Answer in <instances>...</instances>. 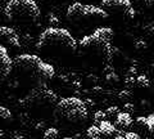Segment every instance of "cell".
<instances>
[{
	"label": "cell",
	"instance_id": "cell-1",
	"mask_svg": "<svg viewBox=\"0 0 154 139\" xmlns=\"http://www.w3.org/2000/svg\"><path fill=\"white\" fill-rule=\"evenodd\" d=\"M13 68L21 74L22 77L37 85L44 84L54 77L55 70L51 65L46 63L36 54H21L13 59Z\"/></svg>",
	"mask_w": 154,
	"mask_h": 139
},
{
	"label": "cell",
	"instance_id": "cell-2",
	"mask_svg": "<svg viewBox=\"0 0 154 139\" xmlns=\"http://www.w3.org/2000/svg\"><path fill=\"white\" fill-rule=\"evenodd\" d=\"M37 49L44 52L73 53L77 49V41L72 33L66 28L49 27L42 31L38 37Z\"/></svg>",
	"mask_w": 154,
	"mask_h": 139
},
{
	"label": "cell",
	"instance_id": "cell-3",
	"mask_svg": "<svg viewBox=\"0 0 154 139\" xmlns=\"http://www.w3.org/2000/svg\"><path fill=\"white\" fill-rule=\"evenodd\" d=\"M4 14L11 22L19 26H30L40 20L41 12L35 0H9Z\"/></svg>",
	"mask_w": 154,
	"mask_h": 139
},
{
	"label": "cell",
	"instance_id": "cell-4",
	"mask_svg": "<svg viewBox=\"0 0 154 139\" xmlns=\"http://www.w3.org/2000/svg\"><path fill=\"white\" fill-rule=\"evenodd\" d=\"M112 37L113 30L109 27H100L90 33V35L84 36L80 40V48L88 53H93L100 58L109 59L112 57Z\"/></svg>",
	"mask_w": 154,
	"mask_h": 139
},
{
	"label": "cell",
	"instance_id": "cell-5",
	"mask_svg": "<svg viewBox=\"0 0 154 139\" xmlns=\"http://www.w3.org/2000/svg\"><path fill=\"white\" fill-rule=\"evenodd\" d=\"M54 115L57 118L67 122H82L88 118L86 103L76 97H67L59 99L54 107Z\"/></svg>",
	"mask_w": 154,
	"mask_h": 139
},
{
	"label": "cell",
	"instance_id": "cell-6",
	"mask_svg": "<svg viewBox=\"0 0 154 139\" xmlns=\"http://www.w3.org/2000/svg\"><path fill=\"white\" fill-rule=\"evenodd\" d=\"M59 102L58 95L50 90L45 84L37 85L23 99L19 100L22 107L31 108V109H45L50 107H55Z\"/></svg>",
	"mask_w": 154,
	"mask_h": 139
},
{
	"label": "cell",
	"instance_id": "cell-7",
	"mask_svg": "<svg viewBox=\"0 0 154 139\" xmlns=\"http://www.w3.org/2000/svg\"><path fill=\"white\" fill-rule=\"evenodd\" d=\"M67 18L71 22H82V21H99L107 20L108 13L103 8L89 5V4L75 3L67 9Z\"/></svg>",
	"mask_w": 154,
	"mask_h": 139
},
{
	"label": "cell",
	"instance_id": "cell-8",
	"mask_svg": "<svg viewBox=\"0 0 154 139\" xmlns=\"http://www.w3.org/2000/svg\"><path fill=\"white\" fill-rule=\"evenodd\" d=\"M13 71V59L8 54L7 48L0 44V85L5 81Z\"/></svg>",
	"mask_w": 154,
	"mask_h": 139
},
{
	"label": "cell",
	"instance_id": "cell-9",
	"mask_svg": "<svg viewBox=\"0 0 154 139\" xmlns=\"http://www.w3.org/2000/svg\"><path fill=\"white\" fill-rule=\"evenodd\" d=\"M102 8L105 12H116V13L126 14L132 7L130 0H103Z\"/></svg>",
	"mask_w": 154,
	"mask_h": 139
},
{
	"label": "cell",
	"instance_id": "cell-10",
	"mask_svg": "<svg viewBox=\"0 0 154 139\" xmlns=\"http://www.w3.org/2000/svg\"><path fill=\"white\" fill-rule=\"evenodd\" d=\"M0 40L7 41L8 44L17 46V48H19L22 45L21 39H19L16 30H13L11 27H7V26H0Z\"/></svg>",
	"mask_w": 154,
	"mask_h": 139
},
{
	"label": "cell",
	"instance_id": "cell-11",
	"mask_svg": "<svg viewBox=\"0 0 154 139\" xmlns=\"http://www.w3.org/2000/svg\"><path fill=\"white\" fill-rule=\"evenodd\" d=\"M132 124V117L127 112H119L116 116V126L119 128H128Z\"/></svg>",
	"mask_w": 154,
	"mask_h": 139
},
{
	"label": "cell",
	"instance_id": "cell-12",
	"mask_svg": "<svg viewBox=\"0 0 154 139\" xmlns=\"http://www.w3.org/2000/svg\"><path fill=\"white\" fill-rule=\"evenodd\" d=\"M136 121L141 124L143 126H146L149 131L154 133V115H149V116H139Z\"/></svg>",
	"mask_w": 154,
	"mask_h": 139
},
{
	"label": "cell",
	"instance_id": "cell-13",
	"mask_svg": "<svg viewBox=\"0 0 154 139\" xmlns=\"http://www.w3.org/2000/svg\"><path fill=\"white\" fill-rule=\"evenodd\" d=\"M99 129H100V133L104 134V135H113L114 133H117V129H116L113 124L109 121H105V120L99 124Z\"/></svg>",
	"mask_w": 154,
	"mask_h": 139
},
{
	"label": "cell",
	"instance_id": "cell-14",
	"mask_svg": "<svg viewBox=\"0 0 154 139\" xmlns=\"http://www.w3.org/2000/svg\"><path fill=\"white\" fill-rule=\"evenodd\" d=\"M86 134H88V137L91 139V138H99L102 133H100L99 126L93 125V126H89V129H88V131H86Z\"/></svg>",
	"mask_w": 154,
	"mask_h": 139
},
{
	"label": "cell",
	"instance_id": "cell-15",
	"mask_svg": "<svg viewBox=\"0 0 154 139\" xmlns=\"http://www.w3.org/2000/svg\"><path fill=\"white\" fill-rule=\"evenodd\" d=\"M136 84L140 86V88H149V86H150V81L146 77V75H139L136 79Z\"/></svg>",
	"mask_w": 154,
	"mask_h": 139
},
{
	"label": "cell",
	"instance_id": "cell-16",
	"mask_svg": "<svg viewBox=\"0 0 154 139\" xmlns=\"http://www.w3.org/2000/svg\"><path fill=\"white\" fill-rule=\"evenodd\" d=\"M58 135H59V131L55 128H49L44 133V139H57Z\"/></svg>",
	"mask_w": 154,
	"mask_h": 139
},
{
	"label": "cell",
	"instance_id": "cell-17",
	"mask_svg": "<svg viewBox=\"0 0 154 139\" xmlns=\"http://www.w3.org/2000/svg\"><path fill=\"white\" fill-rule=\"evenodd\" d=\"M11 117H12L11 111H9L7 107H4L0 104V120H9Z\"/></svg>",
	"mask_w": 154,
	"mask_h": 139
},
{
	"label": "cell",
	"instance_id": "cell-18",
	"mask_svg": "<svg viewBox=\"0 0 154 139\" xmlns=\"http://www.w3.org/2000/svg\"><path fill=\"white\" fill-rule=\"evenodd\" d=\"M119 113V108L117 106H110L107 108V111H105V116L107 117H113V116H117Z\"/></svg>",
	"mask_w": 154,
	"mask_h": 139
},
{
	"label": "cell",
	"instance_id": "cell-19",
	"mask_svg": "<svg viewBox=\"0 0 154 139\" xmlns=\"http://www.w3.org/2000/svg\"><path fill=\"white\" fill-rule=\"evenodd\" d=\"M118 98L121 100H125V102H127L132 98V93L130 92V90H122V92H119L118 94Z\"/></svg>",
	"mask_w": 154,
	"mask_h": 139
},
{
	"label": "cell",
	"instance_id": "cell-20",
	"mask_svg": "<svg viewBox=\"0 0 154 139\" xmlns=\"http://www.w3.org/2000/svg\"><path fill=\"white\" fill-rule=\"evenodd\" d=\"M105 117H107V116H105V112H103V111H96L95 115H94V121L96 124H100L102 121H104Z\"/></svg>",
	"mask_w": 154,
	"mask_h": 139
},
{
	"label": "cell",
	"instance_id": "cell-21",
	"mask_svg": "<svg viewBox=\"0 0 154 139\" xmlns=\"http://www.w3.org/2000/svg\"><path fill=\"white\" fill-rule=\"evenodd\" d=\"M105 79H107L108 83H118V75L116 74V72H110V74H107L105 75Z\"/></svg>",
	"mask_w": 154,
	"mask_h": 139
},
{
	"label": "cell",
	"instance_id": "cell-22",
	"mask_svg": "<svg viewBox=\"0 0 154 139\" xmlns=\"http://www.w3.org/2000/svg\"><path fill=\"white\" fill-rule=\"evenodd\" d=\"M125 84H126L127 88H131L136 84V79H135V76H126V79H125Z\"/></svg>",
	"mask_w": 154,
	"mask_h": 139
},
{
	"label": "cell",
	"instance_id": "cell-23",
	"mask_svg": "<svg viewBox=\"0 0 154 139\" xmlns=\"http://www.w3.org/2000/svg\"><path fill=\"white\" fill-rule=\"evenodd\" d=\"M49 22H50V25L51 27H57L58 25H59V20L54 16V14H50V17H49Z\"/></svg>",
	"mask_w": 154,
	"mask_h": 139
},
{
	"label": "cell",
	"instance_id": "cell-24",
	"mask_svg": "<svg viewBox=\"0 0 154 139\" xmlns=\"http://www.w3.org/2000/svg\"><path fill=\"white\" fill-rule=\"evenodd\" d=\"M123 108H125V112H127V113H131V112H134V109H135V106L132 103H130V102H127L126 104L123 106Z\"/></svg>",
	"mask_w": 154,
	"mask_h": 139
},
{
	"label": "cell",
	"instance_id": "cell-25",
	"mask_svg": "<svg viewBox=\"0 0 154 139\" xmlns=\"http://www.w3.org/2000/svg\"><path fill=\"white\" fill-rule=\"evenodd\" d=\"M123 137H125V139H140V137H139L136 133H125Z\"/></svg>",
	"mask_w": 154,
	"mask_h": 139
},
{
	"label": "cell",
	"instance_id": "cell-26",
	"mask_svg": "<svg viewBox=\"0 0 154 139\" xmlns=\"http://www.w3.org/2000/svg\"><path fill=\"white\" fill-rule=\"evenodd\" d=\"M135 48H136V49H145L146 48V43L145 41H143V40H140V41H137L136 44H135Z\"/></svg>",
	"mask_w": 154,
	"mask_h": 139
},
{
	"label": "cell",
	"instance_id": "cell-27",
	"mask_svg": "<svg viewBox=\"0 0 154 139\" xmlns=\"http://www.w3.org/2000/svg\"><path fill=\"white\" fill-rule=\"evenodd\" d=\"M136 74H137L136 67H130V70H128V72H127V76H135Z\"/></svg>",
	"mask_w": 154,
	"mask_h": 139
},
{
	"label": "cell",
	"instance_id": "cell-28",
	"mask_svg": "<svg viewBox=\"0 0 154 139\" xmlns=\"http://www.w3.org/2000/svg\"><path fill=\"white\" fill-rule=\"evenodd\" d=\"M125 16H127L128 18H132V17L135 16V11H134V9L131 8V9H130V11H128V12H127L126 14H125Z\"/></svg>",
	"mask_w": 154,
	"mask_h": 139
},
{
	"label": "cell",
	"instance_id": "cell-29",
	"mask_svg": "<svg viewBox=\"0 0 154 139\" xmlns=\"http://www.w3.org/2000/svg\"><path fill=\"white\" fill-rule=\"evenodd\" d=\"M148 7H154V0H145Z\"/></svg>",
	"mask_w": 154,
	"mask_h": 139
},
{
	"label": "cell",
	"instance_id": "cell-30",
	"mask_svg": "<svg viewBox=\"0 0 154 139\" xmlns=\"http://www.w3.org/2000/svg\"><path fill=\"white\" fill-rule=\"evenodd\" d=\"M13 139H25V137L23 135H21V134H14V137H13Z\"/></svg>",
	"mask_w": 154,
	"mask_h": 139
},
{
	"label": "cell",
	"instance_id": "cell-31",
	"mask_svg": "<svg viewBox=\"0 0 154 139\" xmlns=\"http://www.w3.org/2000/svg\"><path fill=\"white\" fill-rule=\"evenodd\" d=\"M114 139H125V137H123V134H119L118 137H116Z\"/></svg>",
	"mask_w": 154,
	"mask_h": 139
},
{
	"label": "cell",
	"instance_id": "cell-32",
	"mask_svg": "<svg viewBox=\"0 0 154 139\" xmlns=\"http://www.w3.org/2000/svg\"><path fill=\"white\" fill-rule=\"evenodd\" d=\"M4 137V130H3V129H0V139H2Z\"/></svg>",
	"mask_w": 154,
	"mask_h": 139
},
{
	"label": "cell",
	"instance_id": "cell-33",
	"mask_svg": "<svg viewBox=\"0 0 154 139\" xmlns=\"http://www.w3.org/2000/svg\"><path fill=\"white\" fill-rule=\"evenodd\" d=\"M63 139H73V138H71V137H66V138H63Z\"/></svg>",
	"mask_w": 154,
	"mask_h": 139
},
{
	"label": "cell",
	"instance_id": "cell-34",
	"mask_svg": "<svg viewBox=\"0 0 154 139\" xmlns=\"http://www.w3.org/2000/svg\"><path fill=\"white\" fill-rule=\"evenodd\" d=\"M91 139H100V138H91Z\"/></svg>",
	"mask_w": 154,
	"mask_h": 139
}]
</instances>
